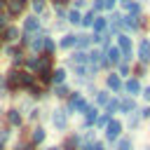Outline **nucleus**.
<instances>
[{
  "label": "nucleus",
  "mask_w": 150,
  "mask_h": 150,
  "mask_svg": "<svg viewBox=\"0 0 150 150\" xmlns=\"http://www.w3.org/2000/svg\"><path fill=\"white\" fill-rule=\"evenodd\" d=\"M120 131H122V124H120L117 120H112V122H110V124L105 127V136H108L110 141H115V138L120 136Z\"/></svg>",
  "instance_id": "1"
},
{
  "label": "nucleus",
  "mask_w": 150,
  "mask_h": 150,
  "mask_svg": "<svg viewBox=\"0 0 150 150\" xmlns=\"http://www.w3.org/2000/svg\"><path fill=\"white\" fill-rule=\"evenodd\" d=\"M120 52L124 54V59H131V40L127 35H120Z\"/></svg>",
  "instance_id": "2"
},
{
  "label": "nucleus",
  "mask_w": 150,
  "mask_h": 150,
  "mask_svg": "<svg viewBox=\"0 0 150 150\" xmlns=\"http://www.w3.org/2000/svg\"><path fill=\"white\" fill-rule=\"evenodd\" d=\"M138 59L141 61H150V40H141V45H138Z\"/></svg>",
  "instance_id": "3"
},
{
  "label": "nucleus",
  "mask_w": 150,
  "mask_h": 150,
  "mask_svg": "<svg viewBox=\"0 0 150 150\" xmlns=\"http://www.w3.org/2000/svg\"><path fill=\"white\" fill-rule=\"evenodd\" d=\"M70 108H80V110H82V112H84V110H87V108H89V105H87V103H84V98H82V96H80V94H75V96H73V98H70Z\"/></svg>",
  "instance_id": "4"
},
{
  "label": "nucleus",
  "mask_w": 150,
  "mask_h": 150,
  "mask_svg": "<svg viewBox=\"0 0 150 150\" xmlns=\"http://www.w3.org/2000/svg\"><path fill=\"white\" fill-rule=\"evenodd\" d=\"M66 122H68V120H66V112H63V110H56V112H54V124H56L59 129H66Z\"/></svg>",
  "instance_id": "5"
},
{
  "label": "nucleus",
  "mask_w": 150,
  "mask_h": 150,
  "mask_svg": "<svg viewBox=\"0 0 150 150\" xmlns=\"http://www.w3.org/2000/svg\"><path fill=\"white\" fill-rule=\"evenodd\" d=\"M122 7H124L127 12H131V14H138V12H141L138 2H131V0H122Z\"/></svg>",
  "instance_id": "6"
},
{
  "label": "nucleus",
  "mask_w": 150,
  "mask_h": 150,
  "mask_svg": "<svg viewBox=\"0 0 150 150\" xmlns=\"http://www.w3.org/2000/svg\"><path fill=\"white\" fill-rule=\"evenodd\" d=\"M122 23H124L127 28H138V16H136V14H129V16L122 19Z\"/></svg>",
  "instance_id": "7"
},
{
  "label": "nucleus",
  "mask_w": 150,
  "mask_h": 150,
  "mask_svg": "<svg viewBox=\"0 0 150 150\" xmlns=\"http://www.w3.org/2000/svg\"><path fill=\"white\" fill-rule=\"evenodd\" d=\"M38 26H40V21H38L35 16H28V19H26V23H23V28H26V33H30V30H35Z\"/></svg>",
  "instance_id": "8"
},
{
  "label": "nucleus",
  "mask_w": 150,
  "mask_h": 150,
  "mask_svg": "<svg viewBox=\"0 0 150 150\" xmlns=\"http://www.w3.org/2000/svg\"><path fill=\"white\" fill-rule=\"evenodd\" d=\"M108 87L117 91V89H122V80H120L117 75H108Z\"/></svg>",
  "instance_id": "9"
},
{
  "label": "nucleus",
  "mask_w": 150,
  "mask_h": 150,
  "mask_svg": "<svg viewBox=\"0 0 150 150\" xmlns=\"http://www.w3.org/2000/svg\"><path fill=\"white\" fill-rule=\"evenodd\" d=\"M105 26H108V23H105V19H103V16H101V19H96V21H94V30H96V35H101V33L105 30Z\"/></svg>",
  "instance_id": "10"
},
{
  "label": "nucleus",
  "mask_w": 150,
  "mask_h": 150,
  "mask_svg": "<svg viewBox=\"0 0 150 150\" xmlns=\"http://www.w3.org/2000/svg\"><path fill=\"white\" fill-rule=\"evenodd\" d=\"M120 54H122L120 49H108V54H105L108 56V63H117L120 61Z\"/></svg>",
  "instance_id": "11"
},
{
  "label": "nucleus",
  "mask_w": 150,
  "mask_h": 150,
  "mask_svg": "<svg viewBox=\"0 0 150 150\" xmlns=\"http://www.w3.org/2000/svg\"><path fill=\"white\" fill-rule=\"evenodd\" d=\"M127 91H129V94H138V91H141L138 80H129V82H127Z\"/></svg>",
  "instance_id": "12"
},
{
  "label": "nucleus",
  "mask_w": 150,
  "mask_h": 150,
  "mask_svg": "<svg viewBox=\"0 0 150 150\" xmlns=\"http://www.w3.org/2000/svg\"><path fill=\"white\" fill-rule=\"evenodd\" d=\"M94 120H96V108H87L84 110V122L87 124H94Z\"/></svg>",
  "instance_id": "13"
},
{
  "label": "nucleus",
  "mask_w": 150,
  "mask_h": 150,
  "mask_svg": "<svg viewBox=\"0 0 150 150\" xmlns=\"http://www.w3.org/2000/svg\"><path fill=\"white\" fill-rule=\"evenodd\" d=\"M73 45H77V38L75 35H66L63 40H61V47L66 49V47H73Z\"/></svg>",
  "instance_id": "14"
},
{
  "label": "nucleus",
  "mask_w": 150,
  "mask_h": 150,
  "mask_svg": "<svg viewBox=\"0 0 150 150\" xmlns=\"http://www.w3.org/2000/svg\"><path fill=\"white\" fill-rule=\"evenodd\" d=\"M134 105H136V103H134V98H122V101H120V108H122V110H127V112H129V110H134Z\"/></svg>",
  "instance_id": "15"
},
{
  "label": "nucleus",
  "mask_w": 150,
  "mask_h": 150,
  "mask_svg": "<svg viewBox=\"0 0 150 150\" xmlns=\"http://www.w3.org/2000/svg\"><path fill=\"white\" fill-rule=\"evenodd\" d=\"M68 21H70V23H80V21H82L80 12H77V9H70V12H68Z\"/></svg>",
  "instance_id": "16"
},
{
  "label": "nucleus",
  "mask_w": 150,
  "mask_h": 150,
  "mask_svg": "<svg viewBox=\"0 0 150 150\" xmlns=\"http://www.w3.org/2000/svg\"><path fill=\"white\" fill-rule=\"evenodd\" d=\"M115 5V0H96V9H110Z\"/></svg>",
  "instance_id": "17"
},
{
  "label": "nucleus",
  "mask_w": 150,
  "mask_h": 150,
  "mask_svg": "<svg viewBox=\"0 0 150 150\" xmlns=\"http://www.w3.org/2000/svg\"><path fill=\"white\" fill-rule=\"evenodd\" d=\"M112 120H110V112H103L101 117H98V127H108Z\"/></svg>",
  "instance_id": "18"
},
{
  "label": "nucleus",
  "mask_w": 150,
  "mask_h": 150,
  "mask_svg": "<svg viewBox=\"0 0 150 150\" xmlns=\"http://www.w3.org/2000/svg\"><path fill=\"white\" fill-rule=\"evenodd\" d=\"M9 122H12V124H19V122H21V115H19L16 110H9Z\"/></svg>",
  "instance_id": "19"
},
{
  "label": "nucleus",
  "mask_w": 150,
  "mask_h": 150,
  "mask_svg": "<svg viewBox=\"0 0 150 150\" xmlns=\"http://www.w3.org/2000/svg\"><path fill=\"white\" fill-rule=\"evenodd\" d=\"M19 12H21V2L16 0V2H12V5H9V14H19Z\"/></svg>",
  "instance_id": "20"
},
{
  "label": "nucleus",
  "mask_w": 150,
  "mask_h": 150,
  "mask_svg": "<svg viewBox=\"0 0 150 150\" xmlns=\"http://www.w3.org/2000/svg\"><path fill=\"white\" fill-rule=\"evenodd\" d=\"M42 138H45V131H42V129H35V131H33V141H35V143H40Z\"/></svg>",
  "instance_id": "21"
},
{
  "label": "nucleus",
  "mask_w": 150,
  "mask_h": 150,
  "mask_svg": "<svg viewBox=\"0 0 150 150\" xmlns=\"http://www.w3.org/2000/svg\"><path fill=\"white\" fill-rule=\"evenodd\" d=\"M117 150H131V143H129V138H122V141H120V145H117Z\"/></svg>",
  "instance_id": "22"
},
{
  "label": "nucleus",
  "mask_w": 150,
  "mask_h": 150,
  "mask_svg": "<svg viewBox=\"0 0 150 150\" xmlns=\"http://www.w3.org/2000/svg\"><path fill=\"white\" fill-rule=\"evenodd\" d=\"M66 80V70H56L54 73V82H63Z\"/></svg>",
  "instance_id": "23"
},
{
  "label": "nucleus",
  "mask_w": 150,
  "mask_h": 150,
  "mask_svg": "<svg viewBox=\"0 0 150 150\" xmlns=\"http://www.w3.org/2000/svg\"><path fill=\"white\" fill-rule=\"evenodd\" d=\"M5 38H7V40H14V38H16V28H7V30H5Z\"/></svg>",
  "instance_id": "24"
},
{
  "label": "nucleus",
  "mask_w": 150,
  "mask_h": 150,
  "mask_svg": "<svg viewBox=\"0 0 150 150\" xmlns=\"http://www.w3.org/2000/svg\"><path fill=\"white\" fill-rule=\"evenodd\" d=\"M33 9H35V12H42V9H45V2H42V0H33Z\"/></svg>",
  "instance_id": "25"
},
{
  "label": "nucleus",
  "mask_w": 150,
  "mask_h": 150,
  "mask_svg": "<svg viewBox=\"0 0 150 150\" xmlns=\"http://www.w3.org/2000/svg\"><path fill=\"white\" fill-rule=\"evenodd\" d=\"M82 150H103V145H101V143H89V145H84Z\"/></svg>",
  "instance_id": "26"
},
{
  "label": "nucleus",
  "mask_w": 150,
  "mask_h": 150,
  "mask_svg": "<svg viewBox=\"0 0 150 150\" xmlns=\"http://www.w3.org/2000/svg\"><path fill=\"white\" fill-rule=\"evenodd\" d=\"M94 21H96V19H94V14H87V16L82 19V23H84V26H91Z\"/></svg>",
  "instance_id": "27"
},
{
  "label": "nucleus",
  "mask_w": 150,
  "mask_h": 150,
  "mask_svg": "<svg viewBox=\"0 0 150 150\" xmlns=\"http://www.w3.org/2000/svg\"><path fill=\"white\" fill-rule=\"evenodd\" d=\"M77 45H80V47H87V45H89V38H87V35L77 38Z\"/></svg>",
  "instance_id": "28"
},
{
  "label": "nucleus",
  "mask_w": 150,
  "mask_h": 150,
  "mask_svg": "<svg viewBox=\"0 0 150 150\" xmlns=\"http://www.w3.org/2000/svg\"><path fill=\"white\" fill-rule=\"evenodd\" d=\"M96 101H98V103H108V94H105V91H101V94H98V98H96Z\"/></svg>",
  "instance_id": "29"
},
{
  "label": "nucleus",
  "mask_w": 150,
  "mask_h": 150,
  "mask_svg": "<svg viewBox=\"0 0 150 150\" xmlns=\"http://www.w3.org/2000/svg\"><path fill=\"white\" fill-rule=\"evenodd\" d=\"M45 47H47V52H52V49H54V42H52L49 38H45Z\"/></svg>",
  "instance_id": "30"
},
{
  "label": "nucleus",
  "mask_w": 150,
  "mask_h": 150,
  "mask_svg": "<svg viewBox=\"0 0 150 150\" xmlns=\"http://www.w3.org/2000/svg\"><path fill=\"white\" fill-rule=\"evenodd\" d=\"M120 73H122V75H127V73H129V66H127V63H122V66H120Z\"/></svg>",
  "instance_id": "31"
},
{
  "label": "nucleus",
  "mask_w": 150,
  "mask_h": 150,
  "mask_svg": "<svg viewBox=\"0 0 150 150\" xmlns=\"http://www.w3.org/2000/svg\"><path fill=\"white\" fill-rule=\"evenodd\" d=\"M56 94H59V96H66V94H68V89H66V87H59V91H56Z\"/></svg>",
  "instance_id": "32"
},
{
  "label": "nucleus",
  "mask_w": 150,
  "mask_h": 150,
  "mask_svg": "<svg viewBox=\"0 0 150 150\" xmlns=\"http://www.w3.org/2000/svg\"><path fill=\"white\" fill-rule=\"evenodd\" d=\"M141 115H143V117H150V108H143V110H141Z\"/></svg>",
  "instance_id": "33"
},
{
  "label": "nucleus",
  "mask_w": 150,
  "mask_h": 150,
  "mask_svg": "<svg viewBox=\"0 0 150 150\" xmlns=\"http://www.w3.org/2000/svg\"><path fill=\"white\" fill-rule=\"evenodd\" d=\"M143 96H145V101H150V87L145 89V94H143Z\"/></svg>",
  "instance_id": "34"
},
{
  "label": "nucleus",
  "mask_w": 150,
  "mask_h": 150,
  "mask_svg": "<svg viewBox=\"0 0 150 150\" xmlns=\"http://www.w3.org/2000/svg\"><path fill=\"white\" fill-rule=\"evenodd\" d=\"M0 150H2V143H0Z\"/></svg>",
  "instance_id": "35"
},
{
  "label": "nucleus",
  "mask_w": 150,
  "mask_h": 150,
  "mask_svg": "<svg viewBox=\"0 0 150 150\" xmlns=\"http://www.w3.org/2000/svg\"><path fill=\"white\" fill-rule=\"evenodd\" d=\"M49 150H56V148H49Z\"/></svg>",
  "instance_id": "36"
},
{
  "label": "nucleus",
  "mask_w": 150,
  "mask_h": 150,
  "mask_svg": "<svg viewBox=\"0 0 150 150\" xmlns=\"http://www.w3.org/2000/svg\"><path fill=\"white\" fill-rule=\"evenodd\" d=\"M19 2H23V0H19Z\"/></svg>",
  "instance_id": "37"
},
{
  "label": "nucleus",
  "mask_w": 150,
  "mask_h": 150,
  "mask_svg": "<svg viewBox=\"0 0 150 150\" xmlns=\"http://www.w3.org/2000/svg\"><path fill=\"white\" fill-rule=\"evenodd\" d=\"M148 150H150V148H148Z\"/></svg>",
  "instance_id": "38"
}]
</instances>
